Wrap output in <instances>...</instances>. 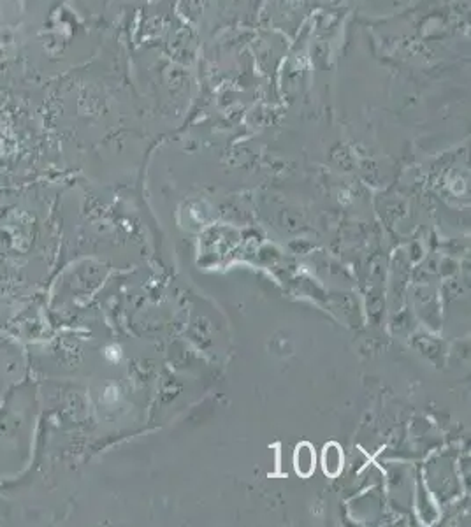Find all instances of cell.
<instances>
[{
	"label": "cell",
	"mask_w": 471,
	"mask_h": 527,
	"mask_svg": "<svg viewBox=\"0 0 471 527\" xmlns=\"http://www.w3.org/2000/svg\"><path fill=\"white\" fill-rule=\"evenodd\" d=\"M294 467L299 476H312V473L315 471V448L312 446V443L305 441L298 445L294 453Z\"/></svg>",
	"instance_id": "cell-1"
},
{
	"label": "cell",
	"mask_w": 471,
	"mask_h": 527,
	"mask_svg": "<svg viewBox=\"0 0 471 527\" xmlns=\"http://www.w3.org/2000/svg\"><path fill=\"white\" fill-rule=\"evenodd\" d=\"M322 466H324V473L327 476H338L343 469V452H341V446L338 443H327L324 446V453H322Z\"/></svg>",
	"instance_id": "cell-2"
}]
</instances>
